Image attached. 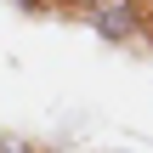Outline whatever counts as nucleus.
Listing matches in <instances>:
<instances>
[{
	"mask_svg": "<svg viewBox=\"0 0 153 153\" xmlns=\"http://www.w3.org/2000/svg\"><path fill=\"white\" fill-rule=\"evenodd\" d=\"M85 17H91V28H97L102 40H114V45L148 34V6H142V0H91Z\"/></svg>",
	"mask_w": 153,
	"mask_h": 153,
	"instance_id": "1",
	"label": "nucleus"
},
{
	"mask_svg": "<svg viewBox=\"0 0 153 153\" xmlns=\"http://www.w3.org/2000/svg\"><path fill=\"white\" fill-rule=\"evenodd\" d=\"M0 153H34L28 136H0Z\"/></svg>",
	"mask_w": 153,
	"mask_h": 153,
	"instance_id": "2",
	"label": "nucleus"
},
{
	"mask_svg": "<svg viewBox=\"0 0 153 153\" xmlns=\"http://www.w3.org/2000/svg\"><path fill=\"white\" fill-rule=\"evenodd\" d=\"M17 6H23V11H40V6H45V0H17Z\"/></svg>",
	"mask_w": 153,
	"mask_h": 153,
	"instance_id": "3",
	"label": "nucleus"
},
{
	"mask_svg": "<svg viewBox=\"0 0 153 153\" xmlns=\"http://www.w3.org/2000/svg\"><path fill=\"white\" fill-rule=\"evenodd\" d=\"M62 6H91V0H62Z\"/></svg>",
	"mask_w": 153,
	"mask_h": 153,
	"instance_id": "4",
	"label": "nucleus"
},
{
	"mask_svg": "<svg viewBox=\"0 0 153 153\" xmlns=\"http://www.w3.org/2000/svg\"><path fill=\"white\" fill-rule=\"evenodd\" d=\"M148 40H153V11H148Z\"/></svg>",
	"mask_w": 153,
	"mask_h": 153,
	"instance_id": "5",
	"label": "nucleus"
},
{
	"mask_svg": "<svg viewBox=\"0 0 153 153\" xmlns=\"http://www.w3.org/2000/svg\"><path fill=\"white\" fill-rule=\"evenodd\" d=\"M142 6H148V11H153V0H142Z\"/></svg>",
	"mask_w": 153,
	"mask_h": 153,
	"instance_id": "6",
	"label": "nucleus"
}]
</instances>
